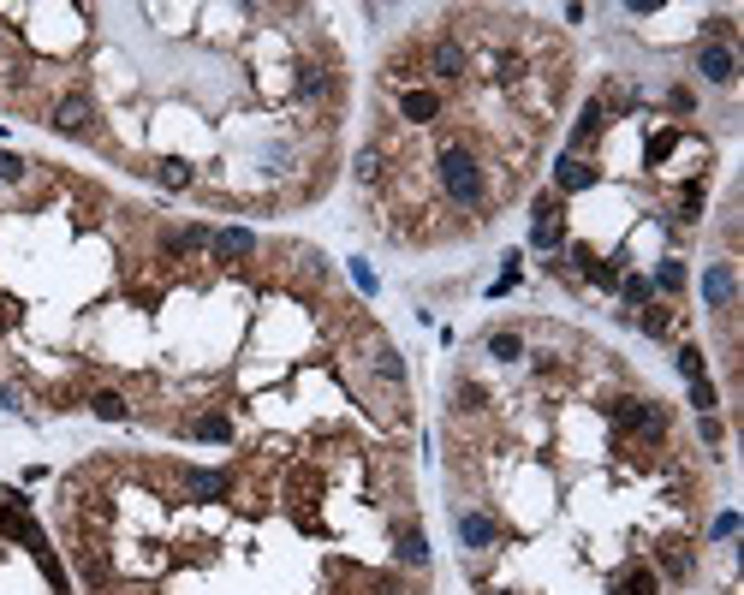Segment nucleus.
Returning <instances> with one entry per match:
<instances>
[{"label":"nucleus","instance_id":"28","mask_svg":"<svg viewBox=\"0 0 744 595\" xmlns=\"http://www.w3.org/2000/svg\"><path fill=\"white\" fill-rule=\"evenodd\" d=\"M620 298H626V304H644V298H649V280L644 274H626V280H620Z\"/></svg>","mask_w":744,"mask_h":595},{"label":"nucleus","instance_id":"25","mask_svg":"<svg viewBox=\"0 0 744 595\" xmlns=\"http://www.w3.org/2000/svg\"><path fill=\"white\" fill-rule=\"evenodd\" d=\"M655 286H661V292H679V286H685V268H679V262L667 257L661 268H655Z\"/></svg>","mask_w":744,"mask_h":595},{"label":"nucleus","instance_id":"5","mask_svg":"<svg viewBox=\"0 0 744 595\" xmlns=\"http://www.w3.org/2000/svg\"><path fill=\"white\" fill-rule=\"evenodd\" d=\"M90 119H96L90 96H66V101H54V114H48V125H54L60 138H84V131H90Z\"/></svg>","mask_w":744,"mask_h":595},{"label":"nucleus","instance_id":"14","mask_svg":"<svg viewBox=\"0 0 744 595\" xmlns=\"http://www.w3.org/2000/svg\"><path fill=\"white\" fill-rule=\"evenodd\" d=\"M554 185H560V191H584V185H596V167H584L578 155H566L560 167H554Z\"/></svg>","mask_w":744,"mask_h":595},{"label":"nucleus","instance_id":"23","mask_svg":"<svg viewBox=\"0 0 744 595\" xmlns=\"http://www.w3.org/2000/svg\"><path fill=\"white\" fill-rule=\"evenodd\" d=\"M156 178H161V185H173V191H185V185H191V161L167 155V161H161V167H156Z\"/></svg>","mask_w":744,"mask_h":595},{"label":"nucleus","instance_id":"8","mask_svg":"<svg viewBox=\"0 0 744 595\" xmlns=\"http://www.w3.org/2000/svg\"><path fill=\"white\" fill-rule=\"evenodd\" d=\"M0 536H12V542H24V548H36V554H42V530L24 518V500L0 506Z\"/></svg>","mask_w":744,"mask_h":595},{"label":"nucleus","instance_id":"9","mask_svg":"<svg viewBox=\"0 0 744 595\" xmlns=\"http://www.w3.org/2000/svg\"><path fill=\"white\" fill-rule=\"evenodd\" d=\"M209 250H215L220 262H244V257H256V233H244V226H227V233L209 238Z\"/></svg>","mask_w":744,"mask_h":595},{"label":"nucleus","instance_id":"13","mask_svg":"<svg viewBox=\"0 0 744 595\" xmlns=\"http://www.w3.org/2000/svg\"><path fill=\"white\" fill-rule=\"evenodd\" d=\"M370 363H375V376H381V381H393V387H405V357L393 352L388 339H375V352H370Z\"/></svg>","mask_w":744,"mask_h":595},{"label":"nucleus","instance_id":"1","mask_svg":"<svg viewBox=\"0 0 744 595\" xmlns=\"http://www.w3.org/2000/svg\"><path fill=\"white\" fill-rule=\"evenodd\" d=\"M435 178H441V191H447L452 209H465V215H483V209H489V173H483V161L470 155L465 143H447V149L435 155Z\"/></svg>","mask_w":744,"mask_h":595},{"label":"nucleus","instance_id":"11","mask_svg":"<svg viewBox=\"0 0 744 595\" xmlns=\"http://www.w3.org/2000/svg\"><path fill=\"white\" fill-rule=\"evenodd\" d=\"M233 488V476H220V471H185V495L191 500H220Z\"/></svg>","mask_w":744,"mask_h":595},{"label":"nucleus","instance_id":"19","mask_svg":"<svg viewBox=\"0 0 744 595\" xmlns=\"http://www.w3.org/2000/svg\"><path fill=\"white\" fill-rule=\"evenodd\" d=\"M483 405H489V393H483V387H476V381H459V387H452V411L476 416V411H483Z\"/></svg>","mask_w":744,"mask_h":595},{"label":"nucleus","instance_id":"17","mask_svg":"<svg viewBox=\"0 0 744 595\" xmlns=\"http://www.w3.org/2000/svg\"><path fill=\"white\" fill-rule=\"evenodd\" d=\"M399 566H417V572L429 566V542H423V530H405V536H399Z\"/></svg>","mask_w":744,"mask_h":595},{"label":"nucleus","instance_id":"16","mask_svg":"<svg viewBox=\"0 0 744 595\" xmlns=\"http://www.w3.org/2000/svg\"><path fill=\"white\" fill-rule=\"evenodd\" d=\"M90 411H96L101 423H125V416H132V405H125V393H114V387H101V393L90 399Z\"/></svg>","mask_w":744,"mask_h":595},{"label":"nucleus","instance_id":"20","mask_svg":"<svg viewBox=\"0 0 744 595\" xmlns=\"http://www.w3.org/2000/svg\"><path fill=\"white\" fill-rule=\"evenodd\" d=\"M191 435L196 440H233V423H227L220 411H209V416H196V423H191Z\"/></svg>","mask_w":744,"mask_h":595},{"label":"nucleus","instance_id":"4","mask_svg":"<svg viewBox=\"0 0 744 595\" xmlns=\"http://www.w3.org/2000/svg\"><path fill=\"white\" fill-rule=\"evenodd\" d=\"M697 78H703V83H732V78H739V48L703 42V48H697Z\"/></svg>","mask_w":744,"mask_h":595},{"label":"nucleus","instance_id":"24","mask_svg":"<svg viewBox=\"0 0 744 595\" xmlns=\"http://www.w3.org/2000/svg\"><path fill=\"white\" fill-rule=\"evenodd\" d=\"M673 357H679V376H685V381H703L708 376V357L697 352V345H679Z\"/></svg>","mask_w":744,"mask_h":595},{"label":"nucleus","instance_id":"10","mask_svg":"<svg viewBox=\"0 0 744 595\" xmlns=\"http://www.w3.org/2000/svg\"><path fill=\"white\" fill-rule=\"evenodd\" d=\"M661 583H655V572H649L644 559H631L626 572H613V583H607V595H655Z\"/></svg>","mask_w":744,"mask_h":595},{"label":"nucleus","instance_id":"18","mask_svg":"<svg viewBox=\"0 0 744 595\" xmlns=\"http://www.w3.org/2000/svg\"><path fill=\"white\" fill-rule=\"evenodd\" d=\"M298 96L322 101V96H328V72H322V66H298Z\"/></svg>","mask_w":744,"mask_h":595},{"label":"nucleus","instance_id":"26","mask_svg":"<svg viewBox=\"0 0 744 595\" xmlns=\"http://www.w3.org/2000/svg\"><path fill=\"white\" fill-rule=\"evenodd\" d=\"M24 173H30V167H24V155H12V149H0V178H6V185H19Z\"/></svg>","mask_w":744,"mask_h":595},{"label":"nucleus","instance_id":"3","mask_svg":"<svg viewBox=\"0 0 744 595\" xmlns=\"http://www.w3.org/2000/svg\"><path fill=\"white\" fill-rule=\"evenodd\" d=\"M465 42L459 36H435L429 48H423V72H417V78H435V83H459L465 78Z\"/></svg>","mask_w":744,"mask_h":595},{"label":"nucleus","instance_id":"12","mask_svg":"<svg viewBox=\"0 0 744 595\" xmlns=\"http://www.w3.org/2000/svg\"><path fill=\"white\" fill-rule=\"evenodd\" d=\"M703 292H708V310H732V262H715V268H708Z\"/></svg>","mask_w":744,"mask_h":595},{"label":"nucleus","instance_id":"6","mask_svg":"<svg viewBox=\"0 0 744 595\" xmlns=\"http://www.w3.org/2000/svg\"><path fill=\"white\" fill-rule=\"evenodd\" d=\"M399 114L412 119V125H429V119L447 114V96L441 90H399Z\"/></svg>","mask_w":744,"mask_h":595},{"label":"nucleus","instance_id":"21","mask_svg":"<svg viewBox=\"0 0 744 595\" xmlns=\"http://www.w3.org/2000/svg\"><path fill=\"white\" fill-rule=\"evenodd\" d=\"M524 72H530L524 54H512V48H500V54H494V78H500V83H524Z\"/></svg>","mask_w":744,"mask_h":595},{"label":"nucleus","instance_id":"2","mask_svg":"<svg viewBox=\"0 0 744 595\" xmlns=\"http://www.w3.org/2000/svg\"><path fill=\"white\" fill-rule=\"evenodd\" d=\"M607 416H613L626 435H661V429H667V405H661V399H613Z\"/></svg>","mask_w":744,"mask_h":595},{"label":"nucleus","instance_id":"7","mask_svg":"<svg viewBox=\"0 0 744 595\" xmlns=\"http://www.w3.org/2000/svg\"><path fill=\"white\" fill-rule=\"evenodd\" d=\"M452 524H459V536H465V548H476V554L500 542V530H494L483 512H470V506H459V512H452Z\"/></svg>","mask_w":744,"mask_h":595},{"label":"nucleus","instance_id":"30","mask_svg":"<svg viewBox=\"0 0 744 595\" xmlns=\"http://www.w3.org/2000/svg\"><path fill=\"white\" fill-rule=\"evenodd\" d=\"M483 595H507V590H483Z\"/></svg>","mask_w":744,"mask_h":595},{"label":"nucleus","instance_id":"15","mask_svg":"<svg viewBox=\"0 0 744 595\" xmlns=\"http://www.w3.org/2000/svg\"><path fill=\"white\" fill-rule=\"evenodd\" d=\"M489 357H494V363H518V357H524V334L494 328V334H489Z\"/></svg>","mask_w":744,"mask_h":595},{"label":"nucleus","instance_id":"29","mask_svg":"<svg viewBox=\"0 0 744 595\" xmlns=\"http://www.w3.org/2000/svg\"><path fill=\"white\" fill-rule=\"evenodd\" d=\"M637 328L661 339V334H667V310H644V316H637Z\"/></svg>","mask_w":744,"mask_h":595},{"label":"nucleus","instance_id":"27","mask_svg":"<svg viewBox=\"0 0 744 595\" xmlns=\"http://www.w3.org/2000/svg\"><path fill=\"white\" fill-rule=\"evenodd\" d=\"M691 405H697L703 416L715 411V381H708V376H703V381H691Z\"/></svg>","mask_w":744,"mask_h":595},{"label":"nucleus","instance_id":"22","mask_svg":"<svg viewBox=\"0 0 744 595\" xmlns=\"http://www.w3.org/2000/svg\"><path fill=\"white\" fill-rule=\"evenodd\" d=\"M352 173H357V185H375V178H381V149H375V143H364V149H357Z\"/></svg>","mask_w":744,"mask_h":595}]
</instances>
